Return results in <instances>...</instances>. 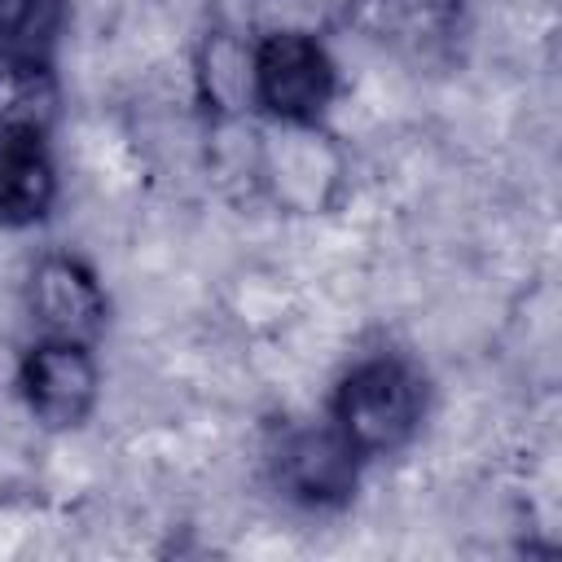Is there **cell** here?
I'll use <instances>...</instances> for the list:
<instances>
[{
  "label": "cell",
  "mask_w": 562,
  "mask_h": 562,
  "mask_svg": "<svg viewBox=\"0 0 562 562\" xmlns=\"http://www.w3.org/2000/svg\"><path fill=\"white\" fill-rule=\"evenodd\" d=\"M70 0H0V66L57 70Z\"/></svg>",
  "instance_id": "cell-8"
},
{
  "label": "cell",
  "mask_w": 562,
  "mask_h": 562,
  "mask_svg": "<svg viewBox=\"0 0 562 562\" xmlns=\"http://www.w3.org/2000/svg\"><path fill=\"white\" fill-rule=\"evenodd\" d=\"M250 114L268 123H325L342 92L338 61L329 44L299 22L250 26Z\"/></svg>",
  "instance_id": "cell-2"
},
{
  "label": "cell",
  "mask_w": 562,
  "mask_h": 562,
  "mask_svg": "<svg viewBox=\"0 0 562 562\" xmlns=\"http://www.w3.org/2000/svg\"><path fill=\"white\" fill-rule=\"evenodd\" d=\"M26 312L44 338H83L97 342L105 329V285L88 259L75 250H48L31 263Z\"/></svg>",
  "instance_id": "cell-5"
},
{
  "label": "cell",
  "mask_w": 562,
  "mask_h": 562,
  "mask_svg": "<svg viewBox=\"0 0 562 562\" xmlns=\"http://www.w3.org/2000/svg\"><path fill=\"white\" fill-rule=\"evenodd\" d=\"M347 26L408 61H435L465 35V0H342Z\"/></svg>",
  "instance_id": "cell-6"
},
{
  "label": "cell",
  "mask_w": 562,
  "mask_h": 562,
  "mask_svg": "<svg viewBox=\"0 0 562 562\" xmlns=\"http://www.w3.org/2000/svg\"><path fill=\"white\" fill-rule=\"evenodd\" d=\"M18 395L44 430H79L101 400L97 342L35 334L18 360Z\"/></svg>",
  "instance_id": "cell-3"
},
{
  "label": "cell",
  "mask_w": 562,
  "mask_h": 562,
  "mask_svg": "<svg viewBox=\"0 0 562 562\" xmlns=\"http://www.w3.org/2000/svg\"><path fill=\"white\" fill-rule=\"evenodd\" d=\"M364 461L342 443V435L329 422L316 426H285L277 443L268 448V474L272 487L312 514H334L351 505Z\"/></svg>",
  "instance_id": "cell-4"
},
{
  "label": "cell",
  "mask_w": 562,
  "mask_h": 562,
  "mask_svg": "<svg viewBox=\"0 0 562 562\" xmlns=\"http://www.w3.org/2000/svg\"><path fill=\"white\" fill-rule=\"evenodd\" d=\"M426 373L400 356V351H373L351 360L334 391H329V408L325 422L342 435V443L369 465L378 457H395L404 452L422 422H426Z\"/></svg>",
  "instance_id": "cell-1"
},
{
  "label": "cell",
  "mask_w": 562,
  "mask_h": 562,
  "mask_svg": "<svg viewBox=\"0 0 562 562\" xmlns=\"http://www.w3.org/2000/svg\"><path fill=\"white\" fill-rule=\"evenodd\" d=\"M57 167L48 132L4 127L0 132V228H35L53 215Z\"/></svg>",
  "instance_id": "cell-7"
}]
</instances>
